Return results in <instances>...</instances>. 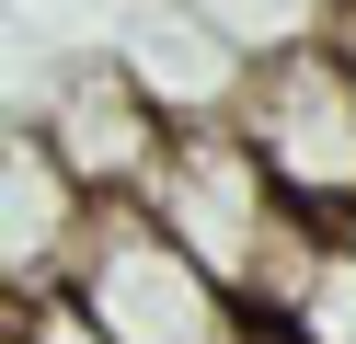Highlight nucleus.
<instances>
[{
  "mask_svg": "<svg viewBox=\"0 0 356 344\" xmlns=\"http://www.w3.org/2000/svg\"><path fill=\"white\" fill-rule=\"evenodd\" d=\"M138 206H149V218H161L172 241H184L195 264L241 298V310H264V287L287 275V252L310 241V206H287V183L264 172V149L230 126V115L172 138V161L149 172Z\"/></svg>",
  "mask_w": 356,
  "mask_h": 344,
  "instance_id": "f257e3e1",
  "label": "nucleus"
},
{
  "mask_svg": "<svg viewBox=\"0 0 356 344\" xmlns=\"http://www.w3.org/2000/svg\"><path fill=\"white\" fill-rule=\"evenodd\" d=\"M70 298L92 310V333H115V344H253V310H241L149 206H104V229L70 264Z\"/></svg>",
  "mask_w": 356,
  "mask_h": 344,
  "instance_id": "f03ea898",
  "label": "nucleus"
},
{
  "mask_svg": "<svg viewBox=\"0 0 356 344\" xmlns=\"http://www.w3.org/2000/svg\"><path fill=\"white\" fill-rule=\"evenodd\" d=\"M230 126L264 149V172L287 183V206L356 218V58L333 35H299V46H276V58H253Z\"/></svg>",
  "mask_w": 356,
  "mask_h": 344,
  "instance_id": "7ed1b4c3",
  "label": "nucleus"
},
{
  "mask_svg": "<svg viewBox=\"0 0 356 344\" xmlns=\"http://www.w3.org/2000/svg\"><path fill=\"white\" fill-rule=\"evenodd\" d=\"M35 138H47L58 161H70L81 183H92L104 206H138L149 195V172L172 161V138H184V115L161 104V92L138 81V58H81L70 81L47 92V104L24 115Z\"/></svg>",
  "mask_w": 356,
  "mask_h": 344,
  "instance_id": "20e7f679",
  "label": "nucleus"
},
{
  "mask_svg": "<svg viewBox=\"0 0 356 344\" xmlns=\"http://www.w3.org/2000/svg\"><path fill=\"white\" fill-rule=\"evenodd\" d=\"M92 229H104V195L24 126L0 161V275H12V298H58Z\"/></svg>",
  "mask_w": 356,
  "mask_h": 344,
  "instance_id": "39448f33",
  "label": "nucleus"
},
{
  "mask_svg": "<svg viewBox=\"0 0 356 344\" xmlns=\"http://www.w3.org/2000/svg\"><path fill=\"white\" fill-rule=\"evenodd\" d=\"M253 321L287 344H356V218H310V241L287 252Z\"/></svg>",
  "mask_w": 356,
  "mask_h": 344,
  "instance_id": "423d86ee",
  "label": "nucleus"
},
{
  "mask_svg": "<svg viewBox=\"0 0 356 344\" xmlns=\"http://www.w3.org/2000/svg\"><path fill=\"white\" fill-rule=\"evenodd\" d=\"M12 344H115V333H92V310L58 287V298H12Z\"/></svg>",
  "mask_w": 356,
  "mask_h": 344,
  "instance_id": "0eeeda50",
  "label": "nucleus"
},
{
  "mask_svg": "<svg viewBox=\"0 0 356 344\" xmlns=\"http://www.w3.org/2000/svg\"><path fill=\"white\" fill-rule=\"evenodd\" d=\"M333 46H345V58H356V12H333Z\"/></svg>",
  "mask_w": 356,
  "mask_h": 344,
  "instance_id": "6e6552de",
  "label": "nucleus"
},
{
  "mask_svg": "<svg viewBox=\"0 0 356 344\" xmlns=\"http://www.w3.org/2000/svg\"><path fill=\"white\" fill-rule=\"evenodd\" d=\"M253 344H287V333H264V321H253Z\"/></svg>",
  "mask_w": 356,
  "mask_h": 344,
  "instance_id": "1a4fd4ad",
  "label": "nucleus"
}]
</instances>
